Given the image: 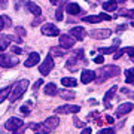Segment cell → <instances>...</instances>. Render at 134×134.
<instances>
[{
    "label": "cell",
    "instance_id": "e0dca14e",
    "mask_svg": "<svg viewBox=\"0 0 134 134\" xmlns=\"http://www.w3.org/2000/svg\"><path fill=\"white\" fill-rule=\"evenodd\" d=\"M119 43H121V39H115V42H113V45H112V46H107V48H100V49H98V52H100L101 55H107V54L116 52V51H118V46H119Z\"/></svg>",
    "mask_w": 134,
    "mask_h": 134
},
{
    "label": "cell",
    "instance_id": "7402d4cb",
    "mask_svg": "<svg viewBox=\"0 0 134 134\" xmlns=\"http://www.w3.org/2000/svg\"><path fill=\"white\" fill-rule=\"evenodd\" d=\"M27 9H29L33 15H36V16H40V15H42V9H40V6H37L34 2H27Z\"/></svg>",
    "mask_w": 134,
    "mask_h": 134
},
{
    "label": "cell",
    "instance_id": "f5cc1de1",
    "mask_svg": "<svg viewBox=\"0 0 134 134\" xmlns=\"http://www.w3.org/2000/svg\"><path fill=\"white\" fill-rule=\"evenodd\" d=\"M131 25H133V27H134V21H133V23H131Z\"/></svg>",
    "mask_w": 134,
    "mask_h": 134
},
{
    "label": "cell",
    "instance_id": "30bf717a",
    "mask_svg": "<svg viewBox=\"0 0 134 134\" xmlns=\"http://www.w3.org/2000/svg\"><path fill=\"white\" fill-rule=\"evenodd\" d=\"M134 109V104L133 103H130V101H127V103H122V104L116 109V118H122V116H125V115H128L130 112Z\"/></svg>",
    "mask_w": 134,
    "mask_h": 134
},
{
    "label": "cell",
    "instance_id": "7bdbcfd3",
    "mask_svg": "<svg viewBox=\"0 0 134 134\" xmlns=\"http://www.w3.org/2000/svg\"><path fill=\"white\" fill-rule=\"evenodd\" d=\"M15 31H16L19 36H25V30L23 29V27H16V29H15Z\"/></svg>",
    "mask_w": 134,
    "mask_h": 134
},
{
    "label": "cell",
    "instance_id": "4fadbf2b",
    "mask_svg": "<svg viewBox=\"0 0 134 134\" xmlns=\"http://www.w3.org/2000/svg\"><path fill=\"white\" fill-rule=\"evenodd\" d=\"M116 91H118V86L113 85V86L109 90V91L104 94V97H103V103H104V107H106V109H110V107H112V98L115 97Z\"/></svg>",
    "mask_w": 134,
    "mask_h": 134
},
{
    "label": "cell",
    "instance_id": "d4e9b609",
    "mask_svg": "<svg viewBox=\"0 0 134 134\" xmlns=\"http://www.w3.org/2000/svg\"><path fill=\"white\" fill-rule=\"evenodd\" d=\"M61 83L64 85V88H73V86H77V81L75 77H63Z\"/></svg>",
    "mask_w": 134,
    "mask_h": 134
},
{
    "label": "cell",
    "instance_id": "83f0119b",
    "mask_svg": "<svg viewBox=\"0 0 134 134\" xmlns=\"http://www.w3.org/2000/svg\"><path fill=\"white\" fill-rule=\"evenodd\" d=\"M66 49L61 48V46H52L51 48V55H55V57H63V55H66Z\"/></svg>",
    "mask_w": 134,
    "mask_h": 134
},
{
    "label": "cell",
    "instance_id": "d6986e66",
    "mask_svg": "<svg viewBox=\"0 0 134 134\" xmlns=\"http://www.w3.org/2000/svg\"><path fill=\"white\" fill-rule=\"evenodd\" d=\"M58 124H60V119H58V116H49L48 119L43 122V125H45V127H46L49 131L55 130V128L58 127Z\"/></svg>",
    "mask_w": 134,
    "mask_h": 134
},
{
    "label": "cell",
    "instance_id": "f35d334b",
    "mask_svg": "<svg viewBox=\"0 0 134 134\" xmlns=\"http://www.w3.org/2000/svg\"><path fill=\"white\" fill-rule=\"evenodd\" d=\"M27 128V125H23V127H19V128H16L15 131H12L14 134H24V130Z\"/></svg>",
    "mask_w": 134,
    "mask_h": 134
},
{
    "label": "cell",
    "instance_id": "d590c367",
    "mask_svg": "<svg viewBox=\"0 0 134 134\" xmlns=\"http://www.w3.org/2000/svg\"><path fill=\"white\" fill-rule=\"evenodd\" d=\"M19 112L24 116H27V115H30V107L29 106H21V107H19Z\"/></svg>",
    "mask_w": 134,
    "mask_h": 134
},
{
    "label": "cell",
    "instance_id": "7a4b0ae2",
    "mask_svg": "<svg viewBox=\"0 0 134 134\" xmlns=\"http://www.w3.org/2000/svg\"><path fill=\"white\" fill-rule=\"evenodd\" d=\"M29 86H30V83H29L27 79H21V81L16 82V83L12 86L10 94H9V101L10 103H15L16 100H19L21 97L24 96V92L29 90Z\"/></svg>",
    "mask_w": 134,
    "mask_h": 134
},
{
    "label": "cell",
    "instance_id": "816d5d0a",
    "mask_svg": "<svg viewBox=\"0 0 134 134\" xmlns=\"http://www.w3.org/2000/svg\"><path fill=\"white\" fill-rule=\"evenodd\" d=\"M60 2H61V0H51V3H52V5H58Z\"/></svg>",
    "mask_w": 134,
    "mask_h": 134
},
{
    "label": "cell",
    "instance_id": "2e32d148",
    "mask_svg": "<svg viewBox=\"0 0 134 134\" xmlns=\"http://www.w3.org/2000/svg\"><path fill=\"white\" fill-rule=\"evenodd\" d=\"M79 67H81V64L76 57H70L66 61V69L69 72H76V70H79Z\"/></svg>",
    "mask_w": 134,
    "mask_h": 134
},
{
    "label": "cell",
    "instance_id": "ee69618b",
    "mask_svg": "<svg viewBox=\"0 0 134 134\" xmlns=\"http://www.w3.org/2000/svg\"><path fill=\"white\" fill-rule=\"evenodd\" d=\"M40 85H43V81H42V79H39V81H36V83L33 85V90L36 91V90H37V88H39Z\"/></svg>",
    "mask_w": 134,
    "mask_h": 134
},
{
    "label": "cell",
    "instance_id": "5bb4252c",
    "mask_svg": "<svg viewBox=\"0 0 134 134\" xmlns=\"http://www.w3.org/2000/svg\"><path fill=\"white\" fill-rule=\"evenodd\" d=\"M70 36L75 37L76 40H83L85 36H86V30L83 29V27H81V25H76V27H73V29L70 30Z\"/></svg>",
    "mask_w": 134,
    "mask_h": 134
},
{
    "label": "cell",
    "instance_id": "ba28073f",
    "mask_svg": "<svg viewBox=\"0 0 134 134\" xmlns=\"http://www.w3.org/2000/svg\"><path fill=\"white\" fill-rule=\"evenodd\" d=\"M90 36L92 39H97V40H103V39H107L112 36V30L110 29H96L90 31Z\"/></svg>",
    "mask_w": 134,
    "mask_h": 134
},
{
    "label": "cell",
    "instance_id": "277c9868",
    "mask_svg": "<svg viewBox=\"0 0 134 134\" xmlns=\"http://www.w3.org/2000/svg\"><path fill=\"white\" fill-rule=\"evenodd\" d=\"M115 19V16H110L107 14H100V15H88V16H82V21L90 23V24H97L101 21H112Z\"/></svg>",
    "mask_w": 134,
    "mask_h": 134
},
{
    "label": "cell",
    "instance_id": "603a6c76",
    "mask_svg": "<svg viewBox=\"0 0 134 134\" xmlns=\"http://www.w3.org/2000/svg\"><path fill=\"white\" fill-rule=\"evenodd\" d=\"M103 9L107 10V12H115V10H118V3L115 0H107L103 3Z\"/></svg>",
    "mask_w": 134,
    "mask_h": 134
},
{
    "label": "cell",
    "instance_id": "e575fe53",
    "mask_svg": "<svg viewBox=\"0 0 134 134\" xmlns=\"http://www.w3.org/2000/svg\"><path fill=\"white\" fill-rule=\"evenodd\" d=\"M2 19H3V24H5V27H10V25H12V21H10L9 16H6V15H2Z\"/></svg>",
    "mask_w": 134,
    "mask_h": 134
},
{
    "label": "cell",
    "instance_id": "9a60e30c",
    "mask_svg": "<svg viewBox=\"0 0 134 134\" xmlns=\"http://www.w3.org/2000/svg\"><path fill=\"white\" fill-rule=\"evenodd\" d=\"M96 79V72H92V70H88V69H85V70H82V76H81V82L82 83H90V82H92Z\"/></svg>",
    "mask_w": 134,
    "mask_h": 134
},
{
    "label": "cell",
    "instance_id": "f6af8a7d",
    "mask_svg": "<svg viewBox=\"0 0 134 134\" xmlns=\"http://www.w3.org/2000/svg\"><path fill=\"white\" fill-rule=\"evenodd\" d=\"M8 8V0H0V9H6Z\"/></svg>",
    "mask_w": 134,
    "mask_h": 134
},
{
    "label": "cell",
    "instance_id": "484cf974",
    "mask_svg": "<svg viewBox=\"0 0 134 134\" xmlns=\"http://www.w3.org/2000/svg\"><path fill=\"white\" fill-rule=\"evenodd\" d=\"M124 75H125V82H127V83L134 85V67L127 69V70L124 72Z\"/></svg>",
    "mask_w": 134,
    "mask_h": 134
},
{
    "label": "cell",
    "instance_id": "ab89813d",
    "mask_svg": "<svg viewBox=\"0 0 134 134\" xmlns=\"http://www.w3.org/2000/svg\"><path fill=\"white\" fill-rule=\"evenodd\" d=\"M42 21H43V16H42V15H40V16H36V19L33 21V24H31V25H33V27H36V25H39Z\"/></svg>",
    "mask_w": 134,
    "mask_h": 134
},
{
    "label": "cell",
    "instance_id": "8fae6325",
    "mask_svg": "<svg viewBox=\"0 0 134 134\" xmlns=\"http://www.w3.org/2000/svg\"><path fill=\"white\" fill-rule=\"evenodd\" d=\"M76 42V39L72 37L70 34H60V46L64 49H69V48H73V45Z\"/></svg>",
    "mask_w": 134,
    "mask_h": 134
},
{
    "label": "cell",
    "instance_id": "836d02e7",
    "mask_svg": "<svg viewBox=\"0 0 134 134\" xmlns=\"http://www.w3.org/2000/svg\"><path fill=\"white\" fill-rule=\"evenodd\" d=\"M98 134H115V128H103V130H100L98 131Z\"/></svg>",
    "mask_w": 134,
    "mask_h": 134
},
{
    "label": "cell",
    "instance_id": "f907efd6",
    "mask_svg": "<svg viewBox=\"0 0 134 134\" xmlns=\"http://www.w3.org/2000/svg\"><path fill=\"white\" fill-rule=\"evenodd\" d=\"M116 3H118V5H125V2H127V0H115Z\"/></svg>",
    "mask_w": 134,
    "mask_h": 134
},
{
    "label": "cell",
    "instance_id": "bcb514c9",
    "mask_svg": "<svg viewBox=\"0 0 134 134\" xmlns=\"http://www.w3.org/2000/svg\"><path fill=\"white\" fill-rule=\"evenodd\" d=\"M91 133H92V130L90 128V127H85V128L82 130V133H81V134H91Z\"/></svg>",
    "mask_w": 134,
    "mask_h": 134
},
{
    "label": "cell",
    "instance_id": "11a10c76",
    "mask_svg": "<svg viewBox=\"0 0 134 134\" xmlns=\"http://www.w3.org/2000/svg\"><path fill=\"white\" fill-rule=\"evenodd\" d=\"M133 2H134V0H133Z\"/></svg>",
    "mask_w": 134,
    "mask_h": 134
},
{
    "label": "cell",
    "instance_id": "9c48e42d",
    "mask_svg": "<svg viewBox=\"0 0 134 134\" xmlns=\"http://www.w3.org/2000/svg\"><path fill=\"white\" fill-rule=\"evenodd\" d=\"M23 125H24L23 119H19V118L14 116V118H9V119L6 121L5 128L8 130V131H15L16 128H19V127H23Z\"/></svg>",
    "mask_w": 134,
    "mask_h": 134
},
{
    "label": "cell",
    "instance_id": "4316f807",
    "mask_svg": "<svg viewBox=\"0 0 134 134\" xmlns=\"http://www.w3.org/2000/svg\"><path fill=\"white\" fill-rule=\"evenodd\" d=\"M118 16H128V18L134 19V9H121L115 15V18H118Z\"/></svg>",
    "mask_w": 134,
    "mask_h": 134
},
{
    "label": "cell",
    "instance_id": "8d00e7d4",
    "mask_svg": "<svg viewBox=\"0 0 134 134\" xmlns=\"http://www.w3.org/2000/svg\"><path fill=\"white\" fill-rule=\"evenodd\" d=\"M94 63H96V64H103V63H104V57H103V55H97V57L94 58Z\"/></svg>",
    "mask_w": 134,
    "mask_h": 134
},
{
    "label": "cell",
    "instance_id": "1f68e13d",
    "mask_svg": "<svg viewBox=\"0 0 134 134\" xmlns=\"http://www.w3.org/2000/svg\"><path fill=\"white\" fill-rule=\"evenodd\" d=\"M63 9H64V6H58L57 12H55V18H57V21H63Z\"/></svg>",
    "mask_w": 134,
    "mask_h": 134
},
{
    "label": "cell",
    "instance_id": "4dcf8cb0",
    "mask_svg": "<svg viewBox=\"0 0 134 134\" xmlns=\"http://www.w3.org/2000/svg\"><path fill=\"white\" fill-rule=\"evenodd\" d=\"M75 55L73 57H76L77 60H82V61H85V54H83V49H76V51H73Z\"/></svg>",
    "mask_w": 134,
    "mask_h": 134
},
{
    "label": "cell",
    "instance_id": "b9f144b4",
    "mask_svg": "<svg viewBox=\"0 0 134 134\" xmlns=\"http://www.w3.org/2000/svg\"><path fill=\"white\" fill-rule=\"evenodd\" d=\"M12 52H14L15 55H21V54H23V49L18 48V46H14V48H12Z\"/></svg>",
    "mask_w": 134,
    "mask_h": 134
},
{
    "label": "cell",
    "instance_id": "db71d44e",
    "mask_svg": "<svg viewBox=\"0 0 134 134\" xmlns=\"http://www.w3.org/2000/svg\"><path fill=\"white\" fill-rule=\"evenodd\" d=\"M131 131H133V134H134V127H133V130H131Z\"/></svg>",
    "mask_w": 134,
    "mask_h": 134
},
{
    "label": "cell",
    "instance_id": "3957f363",
    "mask_svg": "<svg viewBox=\"0 0 134 134\" xmlns=\"http://www.w3.org/2000/svg\"><path fill=\"white\" fill-rule=\"evenodd\" d=\"M54 69V58L52 55L49 54V55H46L45 57V60H43V63L39 66V72H40V75L42 76H48L49 72Z\"/></svg>",
    "mask_w": 134,
    "mask_h": 134
},
{
    "label": "cell",
    "instance_id": "ac0fdd59",
    "mask_svg": "<svg viewBox=\"0 0 134 134\" xmlns=\"http://www.w3.org/2000/svg\"><path fill=\"white\" fill-rule=\"evenodd\" d=\"M39 61H40V55H39L37 52H31L29 57H27L24 66L25 67H33V66H36V64H39Z\"/></svg>",
    "mask_w": 134,
    "mask_h": 134
},
{
    "label": "cell",
    "instance_id": "7dc6e473",
    "mask_svg": "<svg viewBox=\"0 0 134 134\" xmlns=\"http://www.w3.org/2000/svg\"><path fill=\"white\" fill-rule=\"evenodd\" d=\"M125 29H127V24H121V25L116 27V31H124Z\"/></svg>",
    "mask_w": 134,
    "mask_h": 134
},
{
    "label": "cell",
    "instance_id": "f1b7e54d",
    "mask_svg": "<svg viewBox=\"0 0 134 134\" xmlns=\"http://www.w3.org/2000/svg\"><path fill=\"white\" fill-rule=\"evenodd\" d=\"M58 94H60L64 100H72V98H75V92L70 91V90H66V88H64V90H61Z\"/></svg>",
    "mask_w": 134,
    "mask_h": 134
},
{
    "label": "cell",
    "instance_id": "d6a6232c",
    "mask_svg": "<svg viewBox=\"0 0 134 134\" xmlns=\"http://www.w3.org/2000/svg\"><path fill=\"white\" fill-rule=\"evenodd\" d=\"M124 54H127V48H121V49H118V51H116V54L113 55V58H115V60H119Z\"/></svg>",
    "mask_w": 134,
    "mask_h": 134
},
{
    "label": "cell",
    "instance_id": "c3c4849f",
    "mask_svg": "<svg viewBox=\"0 0 134 134\" xmlns=\"http://www.w3.org/2000/svg\"><path fill=\"white\" fill-rule=\"evenodd\" d=\"M106 121H107L109 124H113V122H115V119H113L112 116H106Z\"/></svg>",
    "mask_w": 134,
    "mask_h": 134
},
{
    "label": "cell",
    "instance_id": "44dd1931",
    "mask_svg": "<svg viewBox=\"0 0 134 134\" xmlns=\"http://www.w3.org/2000/svg\"><path fill=\"white\" fill-rule=\"evenodd\" d=\"M66 12L69 15H77V14H81V6L77 5V3H67Z\"/></svg>",
    "mask_w": 134,
    "mask_h": 134
},
{
    "label": "cell",
    "instance_id": "681fc988",
    "mask_svg": "<svg viewBox=\"0 0 134 134\" xmlns=\"http://www.w3.org/2000/svg\"><path fill=\"white\" fill-rule=\"evenodd\" d=\"M5 29V24H3V19H2V15H0V31Z\"/></svg>",
    "mask_w": 134,
    "mask_h": 134
},
{
    "label": "cell",
    "instance_id": "74e56055",
    "mask_svg": "<svg viewBox=\"0 0 134 134\" xmlns=\"http://www.w3.org/2000/svg\"><path fill=\"white\" fill-rule=\"evenodd\" d=\"M121 91L124 92V94H127L128 97H131V98L134 100V92L133 91H130V90H127V88H121Z\"/></svg>",
    "mask_w": 134,
    "mask_h": 134
},
{
    "label": "cell",
    "instance_id": "52a82bcc",
    "mask_svg": "<svg viewBox=\"0 0 134 134\" xmlns=\"http://www.w3.org/2000/svg\"><path fill=\"white\" fill-rule=\"evenodd\" d=\"M58 115H69V113H77V112H81V106L77 104H63L60 107L55 109Z\"/></svg>",
    "mask_w": 134,
    "mask_h": 134
},
{
    "label": "cell",
    "instance_id": "f546056e",
    "mask_svg": "<svg viewBox=\"0 0 134 134\" xmlns=\"http://www.w3.org/2000/svg\"><path fill=\"white\" fill-rule=\"evenodd\" d=\"M10 90H12V86H6V88H2V90H0V103H3V101L9 97Z\"/></svg>",
    "mask_w": 134,
    "mask_h": 134
},
{
    "label": "cell",
    "instance_id": "6da1fadb",
    "mask_svg": "<svg viewBox=\"0 0 134 134\" xmlns=\"http://www.w3.org/2000/svg\"><path fill=\"white\" fill-rule=\"evenodd\" d=\"M121 73V69L115 64H110V66H103L98 69V72L96 73V79L94 81L97 83H104L107 79L110 77H115V76H119Z\"/></svg>",
    "mask_w": 134,
    "mask_h": 134
},
{
    "label": "cell",
    "instance_id": "60d3db41",
    "mask_svg": "<svg viewBox=\"0 0 134 134\" xmlns=\"http://www.w3.org/2000/svg\"><path fill=\"white\" fill-rule=\"evenodd\" d=\"M73 124H75V127H77V128L83 127V122H82V121H79V119L76 118V116H75V119H73Z\"/></svg>",
    "mask_w": 134,
    "mask_h": 134
},
{
    "label": "cell",
    "instance_id": "7c38bea8",
    "mask_svg": "<svg viewBox=\"0 0 134 134\" xmlns=\"http://www.w3.org/2000/svg\"><path fill=\"white\" fill-rule=\"evenodd\" d=\"M40 30H42V34H45V36H60V29L57 25L51 24V23L43 24V27Z\"/></svg>",
    "mask_w": 134,
    "mask_h": 134
},
{
    "label": "cell",
    "instance_id": "cb8c5ba5",
    "mask_svg": "<svg viewBox=\"0 0 134 134\" xmlns=\"http://www.w3.org/2000/svg\"><path fill=\"white\" fill-rule=\"evenodd\" d=\"M45 94L46 96H57L58 94V90H57V85L55 83H46L45 85Z\"/></svg>",
    "mask_w": 134,
    "mask_h": 134
},
{
    "label": "cell",
    "instance_id": "5b68a950",
    "mask_svg": "<svg viewBox=\"0 0 134 134\" xmlns=\"http://www.w3.org/2000/svg\"><path fill=\"white\" fill-rule=\"evenodd\" d=\"M18 64V58L14 55H8V54H0V67L10 69Z\"/></svg>",
    "mask_w": 134,
    "mask_h": 134
},
{
    "label": "cell",
    "instance_id": "ffe728a7",
    "mask_svg": "<svg viewBox=\"0 0 134 134\" xmlns=\"http://www.w3.org/2000/svg\"><path fill=\"white\" fill-rule=\"evenodd\" d=\"M29 127L31 130H33L36 134H48L49 130L45 127L43 124H37V122H31V124H29Z\"/></svg>",
    "mask_w": 134,
    "mask_h": 134
},
{
    "label": "cell",
    "instance_id": "8992f818",
    "mask_svg": "<svg viewBox=\"0 0 134 134\" xmlns=\"http://www.w3.org/2000/svg\"><path fill=\"white\" fill-rule=\"evenodd\" d=\"M10 42H16V43H21V37L18 36H12V34H3L0 36V51H5L8 46H9Z\"/></svg>",
    "mask_w": 134,
    "mask_h": 134
}]
</instances>
